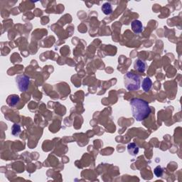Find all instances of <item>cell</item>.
<instances>
[{"mask_svg": "<svg viewBox=\"0 0 182 182\" xmlns=\"http://www.w3.org/2000/svg\"><path fill=\"white\" fill-rule=\"evenodd\" d=\"M132 29L135 33H140L143 31V25L139 20H134L131 23Z\"/></svg>", "mask_w": 182, "mask_h": 182, "instance_id": "obj_4", "label": "cell"}, {"mask_svg": "<svg viewBox=\"0 0 182 182\" xmlns=\"http://www.w3.org/2000/svg\"><path fill=\"white\" fill-rule=\"evenodd\" d=\"M19 102V97L17 95H9L7 99V103L9 107H14Z\"/></svg>", "mask_w": 182, "mask_h": 182, "instance_id": "obj_5", "label": "cell"}, {"mask_svg": "<svg viewBox=\"0 0 182 182\" xmlns=\"http://www.w3.org/2000/svg\"><path fill=\"white\" fill-rule=\"evenodd\" d=\"M154 174H155L156 176H158V177H160V176H162L163 172H164V170H163V169L162 167H161V166H157V167H156L154 169Z\"/></svg>", "mask_w": 182, "mask_h": 182, "instance_id": "obj_11", "label": "cell"}, {"mask_svg": "<svg viewBox=\"0 0 182 182\" xmlns=\"http://www.w3.org/2000/svg\"><path fill=\"white\" fill-rule=\"evenodd\" d=\"M124 83L127 90L134 91L139 89L141 80L139 75L128 72L124 76Z\"/></svg>", "mask_w": 182, "mask_h": 182, "instance_id": "obj_2", "label": "cell"}, {"mask_svg": "<svg viewBox=\"0 0 182 182\" xmlns=\"http://www.w3.org/2000/svg\"><path fill=\"white\" fill-rule=\"evenodd\" d=\"M134 68L137 70L139 72L144 73L146 70V63L144 61H142L141 59H137L136 60L134 63Z\"/></svg>", "mask_w": 182, "mask_h": 182, "instance_id": "obj_6", "label": "cell"}, {"mask_svg": "<svg viewBox=\"0 0 182 182\" xmlns=\"http://www.w3.org/2000/svg\"><path fill=\"white\" fill-rule=\"evenodd\" d=\"M22 132V129H21V126L18 124H14L12 127V134L14 135V136H18L19 135V134Z\"/></svg>", "mask_w": 182, "mask_h": 182, "instance_id": "obj_10", "label": "cell"}, {"mask_svg": "<svg viewBox=\"0 0 182 182\" xmlns=\"http://www.w3.org/2000/svg\"><path fill=\"white\" fill-rule=\"evenodd\" d=\"M132 113L137 121H142L151 114V108L147 101L141 98H133L130 100Z\"/></svg>", "mask_w": 182, "mask_h": 182, "instance_id": "obj_1", "label": "cell"}, {"mask_svg": "<svg viewBox=\"0 0 182 182\" xmlns=\"http://www.w3.org/2000/svg\"><path fill=\"white\" fill-rule=\"evenodd\" d=\"M16 83L21 92H25L30 85V78L27 75L21 74L16 77Z\"/></svg>", "mask_w": 182, "mask_h": 182, "instance_id": "obj_3", "label": "cell"}, {"mask_svg": "<svg viewBox=\"0 0 182 182\" xmlns=\"http://www.w3.org/2000/svg\"><path fill=\"white\" fill-rule=\"evenodd\" d=\"M102 9L103 12L105 15H110L113 13V7H112V5L109 2H105L104 3L102 6Z\"/></svg>", "mask_w": 182, "mask_h": 182, "instance_id": "obj_9", "label": "cell"}, {"mask_svg": "<svg viewBox=\"0 0 182 182\" xmlns=\"http://www.w3.org/2000/svg\"><path fill=\"white\" fill-rule=\"evenodd\" d=\"M152 87V81L149 77L145 78L143 80L142 82V89L144 90L145 92H148L151 90V88Z\"/></svg>", "mask_w": 182, "mask_h": 182, "instance_id": "obj_8", "label": "cell"}, {"mask_svg": "<svg viewBox=\"0 0 182 182\" xmlns=\"http://www.w3.org/2000/svg\"><path fill=\"white\" fill-rule=\"evenodd\" d=\"M127 151H128L129 154L135 156L139 153V149L134 143H130V144L127 145Z\"/></svg>", "mask_w": 182, "mask_h": 182, "instance_id": "obj_7", "label": "cell"}]
</instances>
